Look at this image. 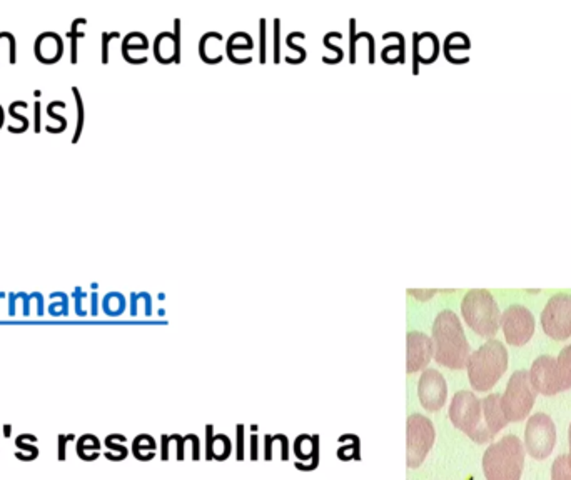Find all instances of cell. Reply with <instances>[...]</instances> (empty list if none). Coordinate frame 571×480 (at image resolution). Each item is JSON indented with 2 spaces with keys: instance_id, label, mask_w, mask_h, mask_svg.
<instances>
[{
  "instance_id": "18",
  "label": "cell",
  "mask_w": 571,
  "mask_h": 480,
  "mask_svg": "<svg viewBox=\"0 0 571 480\" xmlns=\"http://www.w3.org/2000/svg\"><path fill=\"white\" fill-rule=\"evenodd\" d=\"M557 375L559 392L571 389V346H566L557 357Z\"/></svg>"
},
{
  "instance_id": "11",
  "label": "cell",
  "mask_w": 571,
  "mask_h": 480,
  "mask_svg": "<svg viewBox=\"0 0 571 480\" xmlns=\"http://www.w3.org/2000/svg\"><path fill=\"white\" fill-rule=\"evenodd\" d=\"M419 402L428 412H438L446 404L447 384L443 374L436 369H424L418 381Z\"/></svg>"
},
{
  "instance_id": "24",
  "label": "cell",
  "mask_w": 571,
  "mask_h": 480,
  "mask_svg": "<svg viewBox=\"0 0 571 480\" xmlns=\"http://www.w3.org/2000/svg\"><path fill=\"white\" fill-rule=\"evenodd\" d=\"M86 19H75L74 22H72V29L71 32L67 34V37H71L72 40V49H71V62L72 64H77V40H79V37H84V32H77V29H79V24H86Z\"/></svg>"
},
{
  "instance_id": "23",
  "label": "cell",
  "mask_w": 571,
  "mask_h": 480,
  "mask_svg": "<svg viewBox=\"0 0 571 480\" xmlns=\"http://www.w3.org/2000/svg\"><path fill=\"white\" fill-rule=\"evenodd\" d=\"M72 92H74V97H75V102H77V129H75V134H74V139H72V142L79 141L80 134H82V129H84V102H82V97H80V92L77 87H72Z\"/></svg>"
},
{
  "instance_id": "26",
  "label": "cell",
  "mask_w": 571,
  "mask_h": 480,
  "mask_svg": "<svg viewBox=\"0 0 571 480\" xmlns=\"http://www.w3.org/2000/svg\"><path fill=\"white\" fill-rule=\"evenodd\" d=\"M15 445H17L19 447V451H25V452H30V455L34 457V459H37L38 457V454H40V452H38V447H36V445H34L32 442H25L24 439H22V435H19L17 439H15Z\"/></svg>"
},
{
  "instance_id": "27",
  "label": "cell",
  "mask_w": 571,
  "mask_h": 480,
  "mask_svg": "<svg viewBox=\"0 0 571 480\" xmlns=\"http://www.w3.org/2000/svg\"><path fill=\"white\" fill-rule=\"evenodd\" d=\"M49 312L50 315L54 317H59V315H67L69 313V304H67V297L64 296V299L60 304H50L49 307Z\"/></svg>"
},
{
  "instance_id": "39",
  "label": "cell",
  "mask_w": 571,
  "mask_h": 480,
  "mask_svg": "<svg viewBox=\"0 0 571 480\" xmlns=\"http://www.w3.org/2000/svg\"><path fill=\"white\" fill-rule=\"evenodd\" d=\"M264 25H266V21L264 19H261V62H264L266 60V53H264V32H266V29H264Z\"/></svg>"
},
{
  "instance_id": "6",
  "label": "cell",
  "mask_w": 571,
  "mask_h": 480,
  "mask_svg": "<svg viewBox=\"0 0 571 480\" xmlns=\"http://www.w3.org/2000/svg\"><path fill=\"white\" fill-rule=\"evenodd\" d=\"M536 389L531 384L528 370H516L509 377L506 390L501 396V409L508 422L526 419L536 402Z\"/></svg>"
},
{
  "instance_id": "28",
  "label": "cell",
  "mask_w": 571,
  "mask_h": 480,
  "mask_svg": "<svg viewBox=\"0 0 571 480\" xmlns=\"http://www.w3.org/2000/svg\"><path fill=\"white\" fill-rule=\"evenodd\" d=\"M114 37H119L117 32H112V34H102V64H107L109 62V42L110 38Z\"/></svg>"
},
{
  "instance_id": "32",
  "label": "cell",
  "mask_w": 571,
  "mask_h": 480,
  "mask_svg": "<svg viewBox=\"0 0 571 480\" xmlns=\"http://www.w3.org/2000/svg\"><path fill=\"white\" fill-rule=\"evenodd\" d=\"M294 37H304V34H301V32H292V34H289V37H288V40H286V44H288L289 47H291V49H294L296 52H299V53H301V57H303V60H304V59H306V50L301 49L299 45H294V44H292V38H294Z\"/></svg>"
},
{
  "instance_id": "30",
  "label": "cell",
  "mask_w": 571,
  "mask_h": 480,
  "mask_svg": "<svg viewBox=\"0 0 571 480\" xmlns=\"http://www.w3.org/2000/svg\"><path fill=\"white\" fill-rule=\"evenodd\" d=\"M54 108H56V102H50L47 106V114H49V117H54L56 120H59L60 127H59V130H57V132H62L65 127H67V120H65L64 117H60V115H57Z\"/></svg>"
},
{
  "instance_id": "29",
  "label": "cell",
  "mask_w": 571,
  "mask_h": 480,
  "mask_svg": "<svg viewBox=\"0 0 571 480\" xmlns=\"http://www.w3.org/2000/svg\"><path fill=\"white\" fill-rule=\"evenodd\" d=\"M106 447L110 448V451H114V452H119V455H121L122 459H126L127 454H129L127 447H124V445H121V444H115L114 440H112L110 435L106 439Z\"/></svg>"
},
{
  "instance_id": "3",
  "label": "cell",
  "mask_w": 571,
  "mask_h": 480,
  "mask_svg": "<svg viewBox=\"0 0 571 480\" xmlns=\"http://www.w3.org/2000/svg\"><path fill=\"white\" fill-rule=\"evenodd\" d=\"M524 447L516 435H506L486 448L483 472L486 480H522Z\"/></svg>"
},
{
  "instance_id": "1",
  "label": "cell",
  "mask_w": 571,
  "mask_h": 480,
  "mask_svg": "<svg viewBox=\"0 0 571 480\" xmlns=\"http://www.w3.org/2000/svg\"><path fill=\"white\" fill-rule=\"evenodd\" d=\"M431 340L434 347V360L439 365L451 370L466 369L471 347L456 313L446 309L436 315Z\"/></svg>"
},
{
  "instance_id": "34",
  "label": "cell",
  "mask_w": 571,
  "mask_h": 480,
  "mask_svg": "<svg viewBox=\"0 0 571 480\" xmlns=\"http://www.w3.org/2000/svg\"><path fill=\"white\" fill-rule=\"evenodd\" d=\"M84 296H86V293H82V290L75 289V293H74V297H75V312L79 313L80 317L86 315V311L82 309V297Z\"/></svg>"
},
{
  "instance_id": "25",
  "label": "cell",
  "mask_w": 571,
  "mask_h": 480,
  "mask_svg": "<svg viewBox=\"0 0 571 480\" xmlns=\"http://www.w3.org/2000/svg\"><path fill=\"white\" fill-rule=\"evenodd\" d=\"M356 21L354 19H351L349 22V30H351V44H349V60L351 62H356V42H358V37H356Z\"/></svg>"
},
{
  "instance_id": "19",
  "label": "cell",
  "mask_w": 571,
  "mask_h": 480,
  "mask_svg": "<svg viewBox=\"0 0 571 480\" xmlns=\"http://www.w3.org/2000/svg\"><path fill=\"white\" fill-rule=\"evenodd\" d=\"M154 451H156V440L154 437L148 435V433H141L134 439L132 444V454L137 460H150L154 459Z\"/></svg>"
},
{
  "instance_id": "21",
  "label": "cell",
  "mask_w": 571,
  "mask_h": 480,
  "mask_svg": "<svg viewBox=\"0 0 571 480\" xmlns=\"http://www.w3.org/2000/svg\"><path fill=\"white\" fill-rule=\"evenodd\" d=\"M102 309H104V312L107 313V315H112V317L121 315V313L126 311L124 296H121V293H117V292L107 293V296L104 297Z\"/></svg>"
},
{
  "instance_id": "36",
  "label": "cell",
  "mask_w": 571,
  "mask_h": 480,
  "mask_svg": "<svg viewBox=\"0 0 571 480\" xmlns=\"http://www.w3.org/2000/svg\"><path fill=\"white\" fill-rule=\"evenodd\" d=\"M34 117H36V120H34L36 127H34V129H36L37 134H40V102H38V100L34 104Z\"/></svg>"
},
{
  "instance_id": "37",
  "label": "cell",
  "mask_w": 571,
  "mask_h": 480,
  "mask_svg": "<svg viewBox=\"0 0 571 480\" xmlns=\"http://www.w3.org/2000/svg\"><path fill=\"white\" fill-rule=\"evenodd\" d=\"M277 437H279L281 445H283V448H281V459L288 460L289 459V454H288V437L283 435V433H277Z\"/></svg>"
},
{
  "instance_id": "8",
  "label": "cell",
  "mask_w": 571,
  "mask_h": 480,
  "mask_svg": "<svg viewBox=\"0 0 571 480\" xmlns=\"http://www.w3.org/2000/svg\"><path fill=\"white\" fill-rule=\"evenodd\" d=\"M557 444V427L550 416L539 412L528 420L524 429V447L536 460L546 459Z\"/></svg>"
},
{
  "instance_id": "13",
  "label": "cell",
  "mask_w": 571,
  "mask_h": 480,
  "mask_svg": "<svg viewBox=\"0 0 571 480\" xmlns=\"http://www.w3.org/2000/svg\"><path fill=\"white\" fill-rule=\"evenodd\" d=\"M530 381L536 392L543 396H557L559 394L558 375H557V357L551 355H539L538 359L531 363L530 369Z\"/></svg>"
},
{
  "instance_id": "38",
  "label": "cell",
  "mask_w": 571,
  "mask_h": 480,
  "mask_svg": "<svg viewBox=\"0 0 571 480\" xmlns=\"http://www.w3.org/2000/svg\"><path fill=\"white\" fill-rule=\"evenodd\" d=\"M65 444H67V437H65L64 433H60L59 435V460L60 462H64L65 460Z\"/></svg>"
},
{
  "instance_id": "20",
  "label": "cell",
  "mask_w": 571,
  "mask_h": 480,
  "mask_svg": "<svg viewBox=\"0 0 571 480\" xmlns=\"http://www.w3.org/2000/svg\"><path fill=\"white\" fill-rule=\"evenodd\" d=\"M100 442L95 435L86 433L77 440V455L82 460H95L99 457Z\"/></svg>"
},
{
  "instance_id": "45",
  "label": "cell",
  "mask_w": 571,
  "mask_h": 480,
  "mask_svg": "<svg viewBox=\"0 0 571 480\" xmlns=\"http://www.w3.org/2000/svg\"><path fill=\"white\" fill-rule=\"evenodd\" d=\"M2 123H3V108L2 106H0V127H2Z\"/></svg>"
},
{
  "instance_id": "12",
  "label": "cell",
  "mask_w": 571,
  "mask_h": 480,
  "mask_svg": "<svg viewBox=\"0 0 571 480\" xmlns=\"http://www.w3.org/2000/svg\"><path fill=\"white\" fill-rule=\"evenodd\" d=\"M434 357L433 340L428 334L418 331L408 332L406 335V372L416 374L428 369Z\"/></svg>"
},
{
  "instance_id": "5",
  "label": "cell",
  "mask_w": 571,
  "mask_h": 480,
  "mask_svg": "<svg viewBox=\"0 0 571 480\" xmlns=\"http://www.w3.org/2000/svg\"><path fill=\"white\" fill-rule=\"evenodd\" d=\"M447 413L454 427L465 432L473 442L486 444L493 440L485 425L481 400L469 390H460L454 394Z\"/></svg>"
},
{
  "instance_id": "41",
  "label": "cell",
  "mask_w": 571,
  "mask_h": 480,
  "mask_svg": "<svg viewBox=\"0 0 571 480\" xmlns=\"http://www.w3.org/2000/svg\"><path fill=\"white\" fill-rule=\"evenodd\" d=\"M34 299V293H30V296H25L24 293V313L25 315H30V300Z\"/></svg>"
},
{
  "instance_id": "35",
  "label": "cell",
  "mask_w": 571,
  "mask_h": 480,
  "mask_svg": "<svg viewBox=\"0 0 571 480\" xmlns=\"http://www.w3.org/2000/svg\"><path fill=\"white\" fill-rule=\"evenodd\" d=\"M434 292L436 290H408V293H411L412 297H416L419 300L430 299V297L434 296Z\"/></svg>"
},
{
  "instance_id": "31",
  "label": "cell",
  "mask_w": 571,
  "mask_h": 480,
  "mask_svg": "<svg viewBox=\"0 0 571 480\" xmlns=\"http://www.w3.org/2000/svg\"><path fill=\"white\" fill-rule=\"evenodd\" d=\"M274 62H279V21H274Z\"/></svg>"
},
{
  "instance_id": "14",
  "label": "cell",
  "mask_w": 571,
  "mask_h": 480,
  "mask_svg": "<svg viewBox=\"0 0 571 480\" xmlns=\"http://www.w3.org/2000/svg\"><path fill=\"white\" fill-rule=\"evenodd\" d=\"M481 407H483V420L486 429H488L489 435L495 439L496 433L503 431L508 424L503 409H501V396L500 394H489L488 397L481 400Z\"/></svg>"
},
{
  "instance_id": "46",
  "label": "cell",
  "mask_w": 571,
  "mask_h": 480,
  "mask_svg": "<svg viewBox=\"0 0 571 480\" xmlns=\"http://www.w3.org/2000/svg\"><path fill=\"white\" fill-rule=\"evenodd\" d=\"M2 297H3V293H0V299H2Z\"/></svg>"
},
{
  "instance_id": "15",
  "label": "cell",
  "mask_w": 571,
  "mask_h": 480,
  "mask_svg": "<svg viewBox=\"0 0 571 480\" xmlns=\"http://www.w3.org/2000/svg\"><path fill=\"white\" fill-rule=\"evenodd\" d=\"M36 57L44 64L57 62L62 56V38L54 32H45L36 40Z\"/></svg>"
},
{
  "instance_id": "43",
  "label": "cell",
  "mask_w": 571,
  "mask_h": 480,
  "mask_svg": "<svg viewBox=\"0 0 571 480\" xmlns=\"http://www.w3.org/2000/svg\"><path fill=\"white\" fill-rule=\"evenodd\" d=\"M10 431H12V425H9V424L3 425V435L10 437Z\"/></svg>"
},
{
  "instance_id": "4",
  "label": "cell",
  "mask_w": 571,
  "mask_h": 480,
  "mask_svg": "<svg viewBox=\"0 0 571 480\" xmlns=\"http://www.w3.org/2000/svg\"><path fill=\"white\" fill-rule=\"evenodd\" d=\"M461 315L474 334L483 339H493L500 328V307L493 293L486 289H471L465 293Z\"/></svg>"
},
{
  "instance_id": "7",
  "label": "cell",
  "mask_w": 571,
  "mask_h": 480,
  "mask_svg": "<svg viewBox=\"0 0 571 480\" xmlns=\"http://www.w3.org/2000/svg\"><path fill=\"white\" fill-rule=\"evenodd\" d=\"M434 425L423 413H411L406 420V466L418 468L434 445Z\"/></svg>"
},
{
  "instance_id": "9",
  "label": "cell",
  "mask_w": 571,
  "mask_h": 480,
  "mask_svg": "<svg viewBox=\"0 0 571 480\" xmlns=\"http://www.w3.org/2000/svg\"><path fill=\"white\" fill-rule=\"evenodd\" d=\"M541 327L548 337L566 340L571 337V296L557 293L546 302L541 312Z\"/></svg>"
},
{
  "instance_id": "22",
  "label": "cell",
  "mask_w": 571,
  "mask_h": 480,
  "mask_svg": "<svg viewBox=\"0 0 571 480\" xmlns=\"http://www.w3.org/2000/svg\"><path fill=\"white\" fill-rule=\"evenodd\" d=\"M551 480H571L568 455H559L551 466Z\"/></svg>"
},
{
  "instance_id": "33",
  "label": "cell",
  "mask_w": 571,
  "mask_h": 480,
  "mask_svg": "<svg viewBox=\"0 0 571 480\" xmlns=\"http://www.w3.org/2000/svg\"><path fill=\"white\" fill-rule=\"evenodd\" d=\"M5 37L9 38V44H10V64H15V60H17V42H15V37L12 36L10 32H5Z\"/></svg>"
},
{
  "instance_id": "42",
  "label": "cell",
  "mask_w": 571,
  "mask_h": 480,
  "mask_svg": "<svg viewBox=\"0 0 571 480\" xmlns=\"http://www.w3.org/2000/svg\"><path fill=\"white\" fill-rule=\"evenodd\" d=\"M91 307H92V315H97V293H92V302H91Z\"/></svg>"
},
{
  "instance_id": "40",
  "label": "cell",
  "mask_w": 571,
  "mask_h": 480,
  "mask_svg": "<svg viewBox=\"0 0 571 480\" xmlns=\"http://www.w3.org/2000/svg\"><path fill=\"white\" fill-rule=\"evenodd\" d=\"M169 459V437L162 435V460Z\"/></svg>"
},
{
  "instance_id": "2",
  "label": "cell",
  "mask_w": 571,
  "mask_h": 480,
  "mask_svg": "<svg viewBox=\"0 0 571 480\" xmlns=\"http://www.w3.org/2000/svg\"><path fill=\"white\" fill-rule=\"evenodd\" d=\"M508 369V350L503 342L489 339L480 348L473 352L468 359L469 384L478 392H488L498 384Z\"/></svg>"
},
{
  "instance_id": "17",
  "label": "cell",
  "mask_w": 571,
  "mask_h": 480,
  "mask_svg": "<svg viewBox=\"0 0 571 480\" xmlns=\"http://www.w3.org/2000/svg\"><path fill=\"white\" fill-rule=\"evenodd\" d=\"M207 435H209V440H207V459L226 460L231 455V452H233V444H231L229 437L224 435V433L212 435V425H207Z\"/></svg>"
},
{
  "instance_id": "16",
  "label": "cell",
  "mask_w": 571,
  "mask_h": 480,
  "mask_svg": "<svg viewBox=\"0 0 571 480\" xmlns=\"http://www.w3.org/2000/svg\"><path fill=\"white\" fill-rule=\"evenodd\" d=\"M294 454L301 462H306V460H311L310 470H314L318 467L319 460V442L318 435L311 437L307 433H303L296 439L294 442Z\"/></svg>"
},
{
  "instance_id": "44",
  "label": "cell",
  "mask_w": 571,
  "mask_h": 480,
  "mask_svg": "<svg viewBox=\"0 0 571 480\" xmlns=\"http://www.w3.org/2000/svg\"><path fill=\"white\" fill-rule=\"evenodd\" d=\"M568 442H570V454H568V464H570V468H571V424H570V431H568Z\"/></svg>"
},
{
  "instance_id": "10",
  "label": "cell",
  "mask_w": 571,
  "mask_h": 480,
  "mask_svg": "<svg viewBox=\"0 0 571 480\" xmlns=\"http://www.w3.org/2000/svg\"><path fill=\"white\" fill-rule=\"evenodd\" d=\"M500 327L509 346L523 347L535 334V317L524 305H509L501 312Z\"/></svg>"
}]
</instances>
